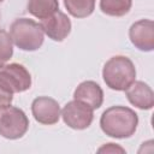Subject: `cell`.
Returning <instances> with one entry per match:
<instances>
[{
	"instance_id": "9",
	"label": "cell",
	"mask_w": 154,
	"mask_h": 154,
	"mask_svg": "<svg viewBox=\"0 0 154 154\" xmlns=\"http://www.w3.org/2000/svg\"><path fill=\"white\" fill-rule=\"evenodd\" d=\"M40 25L43 32L55 42L64 41L70 35L72 28L70 18L61 11H57L52 16L42 19Z\"/></svg>"
},
{
	"instance_id": "4",
	"label": "cell",
	"mask_w": 154,
	"mask_h": 154,
	"mask_svg": "<svg viewBox=\"0 0 154 154\" xmlns=\"http://www.w3.org/2000/svg\"><path fill=\"white\" fill-rule=\"evenodd\" d=\"M28 129L29 119L23 109L11 105L0 107V136L18 140L26 134Z\"/></svg>"
},
{
	"instance_id": "3",
	"label": "cell",
	"mask_w": 154,
	"mask_h": 154,
	"mask_svg": "<svg viewBox=\"0 0 154 154\" xmlns=\"http://www.w3.org/2000/svg\"><path fill=\"white\" fill-rule=\"evenodd\" d=\"M10 36L16 47L25 52H34L41 48L45 41V32L41 25L30 18H17L10 26Z\"/></svg>"
},
{
	"instance_id": "16",
	"label": "cell",
	"mask_w": 154,
	"mask_h": 154,
	"mask_svg": "<svg viewBox=\"0 0 154 154\" xmlns=\"http://www.w3.org/2000/svg\"><path fill=\"white\" fill-rule=\"evenodd\" d=\"M97 153H116V154L117 153H120V154H125L126 152H125V149L122 146H119L117 143L109 142V143H106V144L101 146L97 149Z\"/></svg>"
},
{
	"instance_id": "10",
	"label": "cell",
	"mask_w": 154,
	"mask_h": 154,
	"mask_svg": "<svg viewBox=\"0 0 154 154\" xmlns=\"http://www.w3.org/2000/svg\"><path fill=\"white\" fill-rule=\"evenodd\" d=\"M125 96L129 100V102L140 108V109H152L154 106V93L152 88L142 82V81H135L130 84L129 88L125 90Z\"/></svg>"
},
{
	"instance_id": "6",
	"label": "cell",
	"mask_w": 154,
	"mask_h": 154,
	"mask_svg": "<svg viewBox=\"0 0 154 154\" xmlns=\"http://www.w3.org/2000/svg\"><path fill=\"white\" fill-rule=\"evenodd\" d=\"M60 117L69 128L73 130H84L93 123L94 109L89 105L73 99L63 107Z\"/></svg>"
},
{
	"instance_id": "5",
	"label": "cell",
	"mask_w": 154,
	"mask_h": 154,
	"mask_svg": "<svg viewBox=\"0 0 154 154\" xmlns=\"http://www.w3.org/2000/svg\"><path fill=\"white\" fill-rule=\"evenodd\" d=\"M0 83L13 94L23 93L31 87V75L22 64H5L0 67Z\"/></svg>"
},
{
	"instance_id": "15",
	"label": "cell",
	"mask_w": 154,
	"mask_h": 154,
	"mask_svg": "<svg viewBox=\"0 0 154 154\" xmlns=\"http://www.w3.org/2000/svg\"><path fill=\"white\" fill-rule=\"evenodd\" d=\"M13 55V42L6 30L0 29V67L4 66Z\"/></svg>"
},
{
	"instance_id": "11",
	"label": "cell",
	"mask_w": 154,
	"mask_h": 154,
	"mask_svg": "<svg viewBox=\"0 0 154 154\" xmlns=\"http://www.w3.org/2000/svg\"><path fill=\"white\" fill-rule=\"evenodd\" d=\"M73 99L89 105L93 109H97L103 102V91L94 81H84L77 85L73 91Z\"/></svg>"
},
{
	"instance_id": "17",
	"label": "cell",
	"mask_w": 154,
	"mask_h": 154,
	"mask_svg": "<svg viewBox=\"0 0 154 154\" xmlns=\"http://www.w3.org/2000/svg\"><path fill=\"white\" fill-rule=\"evenodd\" d=\"M12 100H13V93H11L10 90H7V89L0 83V107L11 105Z\"/></svg>"
},
{
	"instance_id": "14",
	"label": "cell",
	"mask_w": 154,
	"mask_h": 154,
	"mask_svg": "<svg viewBox=\"0 0 154 154\" xmlns=\"http://www.w3.org/2000/svg\"><path fill=\"white\" fill-rule=\"evenodd\" d=\"M96 0H64L65 8L75 18L89 17L95 10Z\"/></svg>"
},
{
	"instance_id": "18",
	"label": "cell",
	"mask_w": 154,
	"mask_h": 154,
	"mask_svg": "<svg viewBox=\"0 0 154 154\" xmlns=\"http://www.w3.org/2000/svg\"><path fill=\"white\" fill-rule=\"evenodd\" d=\"M2 1H4V0H0V2H2Z\"/></svg>"
},
{
	"instance_id": "13",
	"label": "cell",
	"mask_w": 154,
	"mask_h": 154,
	"mask_svg": "<svg viewBox=\"0 0 154 154\" xmlns=\"http://www.w3.org/2000/svg\"><path fill=\"white\" fill-rule=\"evenodd\" d=\"M132 0H100V10L111 17H123L129 13Z\"/></svg>"
},
{
	"instance_id": "8",
	"label": "cell",
	"mask_w": 154,
	"mask_h": 154,
	"mask_svg": "<svg viewBox=\"0 0 154 154\" xmlns=\"http://www.w3.org/2000/svg\"><path fill=\"white\" fill-rule=\"evenodd\" d=\"M60 106L57 100L48 96H38L31 102V113L35 120L43 125L57 124L60 119Z\"/></svg>"
},
{
	"instance_id": "2",
	"label": "cell",
	"mask_w": 154,
	"mask_h": 154,
	"mask_svg": "<svg viewBox=\"0 0 154 154\" xmlns=\"http://www.w3.org/2000/svg\"><path fill=\"white\" fill-rule=\"evenodd\" d=\"M102 78L109 89L124 91L136 79L135 65L125 55H114L105 63Z\"/></svg>"
},
{
	"instance_id": "1",
	"label": "cell",
	"mask_w": 154,
	"mask_h": 154,
	"mask_svg": "<svg viewBox=\"0 0 154 154\" xmlns=\"http://www.w3.org/2000/svg\"><path fill=\"white\" fill-rule=\"evenodd\" d=\"M138 125L137 113L125 106H112L103 111L100 117V128L103 134L113 138L131 137Z\"/></svg>"
},
{
	"instance_id": "12",
	"label": "cell",
	"mask_w": 154,
	"mask_h": 154,
	"mask_svg": "<svg viewBox=\"0 0 154 154\" xmlns=\"http://www.w3.org/2000/svg\"><path fill=\"white\" fill-rule=\"evenodd\" d=\"M57 11H59L58 0H28V12L41 20Z\"/></svg>"
},
{
	"instance_id": "7",
	"label": "cell",
	"mask_w": 154,
	"mask_h": 154,
	"mask_svg": "<svg viewBox=\"0 0 154 154\" xmlns=\"http://www.w3.org/2000/svg\"><path fill=\"white\" fill-rule=\"evenodd\" d=\"M131 43L142 52L154 49V22L152 19H140L131 24L129 29Z\"/></svg>"
}]
</instances>
